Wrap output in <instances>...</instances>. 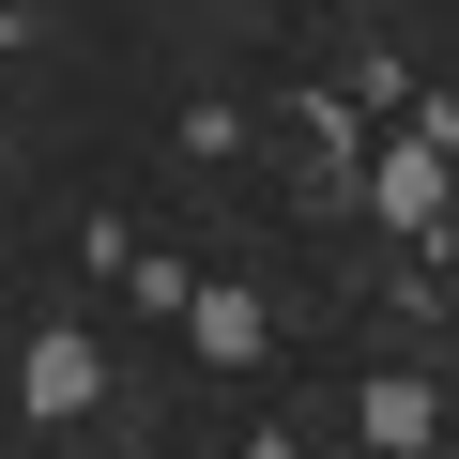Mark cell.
I'll list each match as a JSON object with an SVG mask.
<instances>
[{"instance_id": "obj_2", "label": "cell", "mask_w": 459, "mask_h": 459, "mask_svg": "<svg viewBox=\"0 0 459 459\" xmlns=\"http://www.w3.org/2000/svg\"><path fill=\"white\" fill-rule=\"evenodd\" d=\"M261 337H276L261 291H184V352H199V368H261Z\"/></svg>"}, {"instance_id": "obj_1", "label": "cell", "mask_w": 459, "mask_h": 459, "mask_svg": "<svg viewBox=\"0 0 459 459\" xmlns=\"http://www.w3.org/2000/svg\"><path fill=\"white\" fill-rule=\"evenodd\" d=\"M16 398H31V413H47V429H77V413H92V398H108V352H92V337H77V322H62V337H31V352H16Z\"/></svg>"}, {"instance_id": "obj_4", "label": "cell", "mask_w": 459, "mask_h": 459, "mask_svg": "<svg viewBox=\"0 0 459 459\" xmlns=\"http://www.w3.org/2000/svg\"><path fill=\"white\" fill-rule=\"evenodd\" d=\"M368 199H383V230H444V153H429V138H413V153H383V184H368Z\"/></svg>"}, {"instance_id": "obj_3", "label": "cell", "mask_w": 459, "mask_h": 459, "mask_svg": "<svg viewBox=\"0 0 459 459\" xmlns=\"http://www.w3.org/2000/svg\"><path fill=\"white\" fill-rule=\"evenodd\" d=\"M429 429H444V398H429L413 368H383V383H368V444H383V459H429Z\"/></svg>"}]
</instances>
